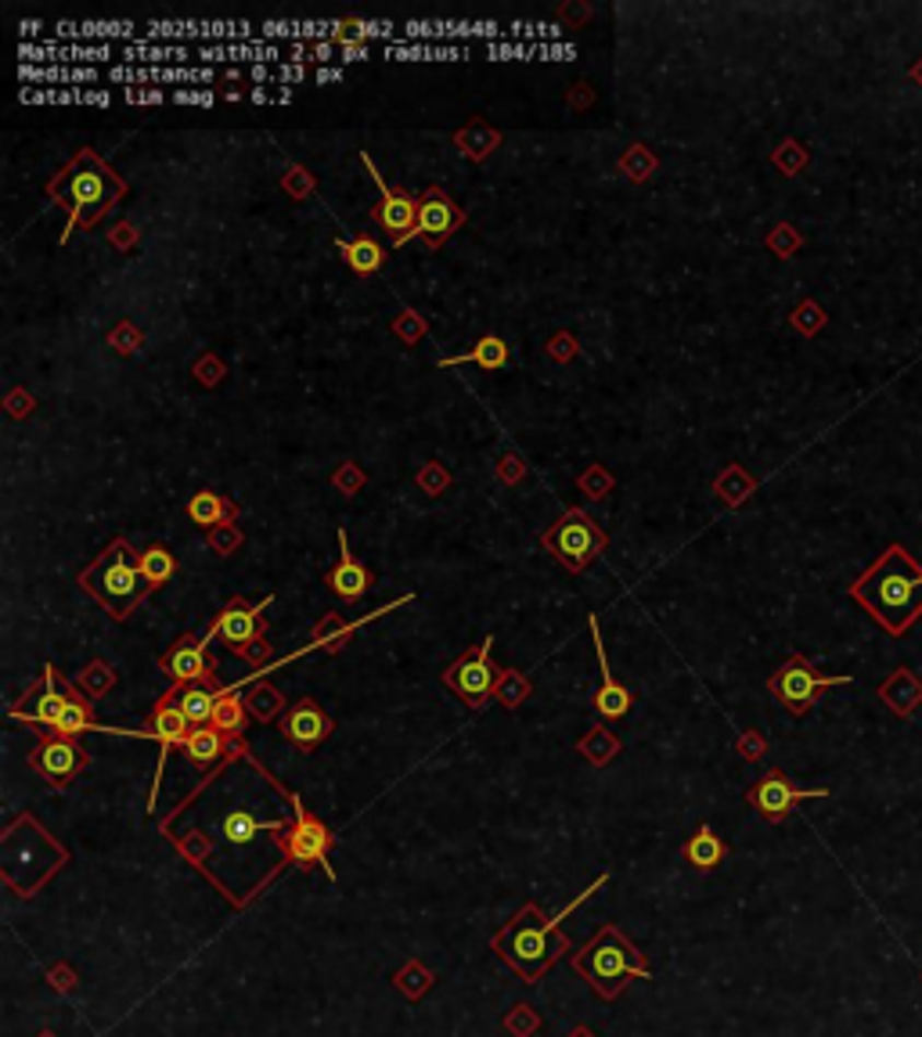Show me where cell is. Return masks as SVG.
<instances>
[{
    "instance_id": "5b68a950",
    "label": "cell",
    "mask_w": 922,
    "mask_h": 1037,
    "mask_svg": "<svg viewBox=\"0 0 922 1037\" xmlns=\"http://www.w3.org/2000/svg\"><path fill=\"white\" fill-rule=\"evenodd\" d=\"M573 969L592 983V991L598 998H620V991L631 980H649L653 969H649L645 955L638 951L627 936L617 930V925H602V930L587 941L576 955L570 958Z\"/></svg>"
},
{
    "instance_id": "7dc6e473",
    "label": "cell",
    "mask_w": 922,
    "mask_h": 1037,
    "mask_svg": "<svg viewBox=\"0 0 922 1037\" xmlns=\"http://www.w3.org/2000/svg\"><path fill=\"white\" fill-rule=\"evenodd\" d=\"M908 80H912V83H919V86H922V58L915 61L912 69H908Z\"/></svg>"
},
{
    "instance_id": "4fadbf2b",
    "label": "cell",
    "mask_w": 922,
    "mask_h": 1037,
    "mask_svg": "<svg viewBox=\"0 0 922 1037\" xmlns=\"http://www.w3.org/2000/svg\"><path fill=\"white\" fill-rule=\"evenodd\" d=\"M361 163L367 166V173H372V180H375V188H378L375 224L383 228V231H389L393 249H400L404 242H411V238H415V224H418V199H415L411 191H404V188H389L383 173L375 170L372 155H361Z\"/></svg>"
},
{
    "instance_id": "ac0fdd59",
    "label": "cell",
    "mask_w": 922,
    "mask_h": 1037,
    "mask_svg": "<svg viewBox=\"0 0 922 1037\" xmlns=\"http://www.w3.org/2000/svg\"><path fill=\"white\" fill-rule=\"evenodd\" d=\"M278 727L300 753H314L331 735V727L336 724H331V718L317 707L314 699H300L285 710V718L278 721Z\"/></svg>"
},
{
    "instance_id": "30bf717a",
    "label": "cell",
    "mask_w": 922,
    "mask_h": 1037,
    "mask_svg": "<svg viewBox=\"0 0 922 1037\" xmlns=\"http://www.w3.org/2000/svg\"><path fill=\"white\" fill-rule=\"evenodd\" d=\"M69 691H72L69 677L58 674L55 663H47L44 674H40V681L30 685L26 696L8 707V718L19 721V724H26V727H36L40 735H51L58 727L61 710H66V702H69Z\"/></svg>"
},
{
    "instance_id": "83f0119b",
    "label": "cell",
    "mask_w": 922,
    "mask_h": 1037,
    "mask_svg": "<svg viewBox=\"0 0 922 1037\" xmlns=\"http://www.w3.org/2000/svg\"><path fill=\"white\" fill-rule=\"evenodd\" d=\"M336 245H339L342 259H347V267L361 278L375 275V270L386 264V249L372 238V234H358V238H350V242L339 238Z\"/></svg>"
},
{
    "instance_id": "4dcf8cb0",
    "label": "cell",
    "mask_w": 922,
    "mask_h": 1037,
    "mask_svg": "<svg viewBox=\"0 0 922 1037\" xmlns=\"http://www.w3.org/2000/svg\"><path fill=\"white\" fill-rule=\"evenodd\" d=\"M138 559H141V573H144V580H149L152 591L170 584V580L177 576V559L166 545H149L144 551H138Z\"/></svg>"
},
{
    "instance_id": "74e56055",
    "label": "cell",
    "mask_w": 922,
    "mask_h": 1037,
    "mask_svg": "<svg viewBox=\"0 0 922 1037\" xmlns=\"http://www.w3.org/2000/svg\"><path fill=\"white\" fill-rule=\"evenodd\" d=\"M771 159H774V166L785 173V177H796V173L807 166L810 155H807V148H804L801 141H782L779 152H774Z\"/></svg>"
},
{
    "instance_id": "8992f818",
    "label": "cell",
    "mask_w": 922,
    "mask_h": 1037,
    "mask_svg": "<svg viewBox=\"0 0 922 1037\" xmlns=\"http://www.w3.org/2000/svg\"><path fill=\"white\" fill-rule=\"evenodd\" d=\"M540 545H545L551 559H559L570 573H584L587 566L609 548V537L584 509H565L559 523L545 529Z\"/></svg>"
},
{
    "instance_id": "7c38bea8",
    "label": "cell",
    "mask_w": 922,
    "mask_h": 1037,
    "mask_svg": "<svg viewBox=\"0 0 922 1037\" xmlns=\"http://www.w3.org/2000/svg\"><path fill=\"white\" fill-rule=\"evenodd\" d=\"M826 796H829L826 785H821V789H801V785H793V778L785 771L771 768L765 778H757V782L749 785L746 804L754 807L765 822L779 825V822H785L796 811V804H804V800H826Z\"/></svg>"
},
{
    "instance_id": "8fae6325",
    "label": "cell",
    "mask_w": 922,
    "mask_h": 1037,
    "mask_svg": "<svg viewBox=\"0 0 922 1037\" xmlns=\"http://www.w3.org/2000/svg\"><path fill=\"white\" fill-rule=\"evenodd\" d=\"M30 768L40 774L47 785L69 789L72 778L91 768V753L83 749L80 738H66L51 732V735H40V743L30 749Z\"/></svg>"
},
{
    "instance_id": "9c48e42d",
    "label": "cell",
    "mask_w": 922,
    "mask_h": 1037,
    "mask_svg": "<svg viewBox=\"0 0 922 1037\" xmlns=\"http://www.w3.org/2000/svg\"><path fill=\"white\" fill-rule=\"evenodd\" d=\"M490 649H494V634H487L479 645L465 649L462 656L444 671V685L472 710H483L487 702L494 699V688H498V677H501L494 660H490Z\"/></svg>"
},
{
    "instance_id": "836d02e7",
    "label": "cell",
    "mask_w": 922,
    "mask_h": 1037,
    "mask_svg": "<svg viewBox=\"0 0 922 1037\" xmlns=\"http://www.w3.org/2000/svg\"><path fill=\"white\" fill-rule=\"evenodd\" d=\"M361 624H364V620H361ZM361 624H342L336 613H328L325 624L314 627V645H322V649H328V652H339L353 634L361 631Z\"/></svg>"
},
{
    "instance_id": "e0dca14e",
    "label": "cell",
    "mask_w": 922,
    "mask_h": 1037,
    "mask_svg": "<svg viewBox=\"0 0 922 1037\" xmlns=\"http://www.w3.org/2000/svg\"><path fill=\"white\" fill-rule=\"evenodd\" d=\"M144 738H155L159 746H163V753H159V764H155V778H152V796H149V807H155V796H159V782H163V771H166V757H170V749L174 746H184V738L191 735V724H188V718L174 707V699H170V691L166 696H159V702L152 707V713H149V724H144V732H141Z\"/></svg>"
},
{
    "instance_id": "bcb514c9",
    "label": "cell",
    "mask_w": 922,
    "mask_h": 1037,
    "mask_svg": "<svg viewBox=\"0 0 922 1037\" xmlns=\"http://www.w3.org/2000/svg\"><path fill=\"white\" fill-rule=\"evenodd\" d=\"M116 242H119V245H130V242H133V228H130V224H122V228H119V234L113 231V245H116Z\"/></svg>"
},
{
    "instance_id": "ffe728a7",
    "label": "cell",
    "mask_w": 922,
    "mask_h": 1037,
    "mask_svg": "<svg viewBox=\"0 0 922 1037\" xmlns=\"http://www.w3.org/2000/svg\"><path fill=\"white\" fill-rule=\"evenodd\" d=\"M587 627H592V638H595V656H598V671H602V691L595 696V710H598V718L617 721V718H623L627 710H631L634 696H631V688L620 685L617 677H612V671H609V663H606V645H602V634H598V616H587Z\"/></svg>"
},
{
    "instance_id": "d590c367",
    "label": "cell",
    "mask_w": 922,
    "mask_h": 1037,
    "mask_svg": "<svg viewBox=\"0 0 922 1037\" xmlns=\"http://www.w3.org/2000/svg\"><path fill=\"white\" fill-rule=\"evenodd\" d=\"M530 691H534L530 677H523L520 671H501L498 688H494V699L505 702L509 710H520V702L530 699Z\"/></svg>"
},
{
    "instance_id": "d6a6232c",
    "label": "cell",
    "mask_w": 922,
    "mask_h": 1037,
    "mask_svg": "<svg viewBox=\"0 0 922 1037\" xmlns=\"http://www.w3.org/2000/svg\"><path fill=\"white\" fill-rule=\"evenodd\" d=\"M278 829H281V822L264 825V822H256L249 811H235L224 818V836L231 839V843H249V839H256L260 832H278Z\"/></svg>"
},
{
    "instance_id": "8d00e7d4",
    "label": "cell",
    "mask_w": 922,
    "mask_h": 1037,
    "mask_svg": "<svg viewBox=\"0 0 922 1037\" xmlns=\"http://www.w3.org/2000/svg\"><path fill=\"white\" fill-rule=\"evenodd\" d=\"M790 325L801 331V336L810 339V336H818V331L829 325V317H826V311H821L815 300H804V303L790 314Z\"/></svg>"
},
{
    "instance_id": "b9f144b4",
    "label": "cell",
    "mask_w": 922,
    "mask_h": 1037,
    "mask_svg": "<svg viewBox=\"0 0 922 1037\" xmlns=\"http://www.w3.org/2000/svg\"><path fill=\"white\" fill-rule=\"evenodd\" d=\"M505 1027H509L515 1037H530V1034L537 1030V1016L530 1012V1005H515V1009L509 1012Z\"/></svg>"
},
{
    "instance_id": "9a60e30c",
    "label": "cell",
    "mask_w": 922,
    "mask_h": 1037,
    "mask_svg": "<svg viewBox=\"0 0 922 1037\" xmlns=\"http://www.w3.org/2000/svg\"><path fill=\"white\" fill-rule=\"evenodd\" d=\"M275 602V595H267L260 605L245 602V598H231L224 609L217 613V620L209 624V638L224 641L231 652L249 649L253 641H260L267 634V620H264V605Z\"/></svg>"
},
{
    "instance_id": "1f68e13d",
    "label": "cell",
    "mask_w": 922,
    "mask_h": 1037,
    "mask_svg": "<svg viewBox=\"0 0 922 1037\" xmlns=\"http://www.w3.org/2000/svg\"><path fill=\"white\" fill-rule=\"evenodd\" d=\"M116 681H119V674L108 666L105 660H94V663H87L80 671V677H77V688L87 696L91 702H97V699H105L108 691L116 688Z\"/></svg>"
},
{
    "instance_id": "484cf974",
    "label": "cell",
    "mask_w": 922,
    "mask_h": 1037,
    "mask_svg": "<svg viewBox=\"0 0 922 1037\" xmlns=\"http://www.w3.org/2000/svg\"><path fill=\"white\" fill-rule=\"evenodd\" d=\"M685 861L692 864V869H699V872H710V869H717V864L728 858V843L710 829V825H699V829L692 832V839L685 843Z\"/></svg>"
},
{
    "instance_id": "7bdbcfd3",
    "label": "cell",
    "mask_w": 922,
    "mask_h": 1037,
    "mask_svg": "<svg viewBox=\"0 0 922 1037\" xmlns=\"http://www.w3.org/2000/svg\"><path fill=\"white\" fill-rule=\"evenodd\" d=\"M765 749H768V743L760 738L757 732H749V735H743L739 738V753L746 760H757V757H765Z\"/></svg>"
},
{
    "instance_id": "c3c4849f",
    "label": "cell",
    "mask_w": 922,
    "mask_h": 1037,
    "mask_svg": "<svg viewBox=\"0 0 922 1037\" xmlns=\"http://www.w3.org/2000/svg\"><path fill=\"white\" fill-rule=\"evenodd\" d=\"M570 1037H592V1034H587V1030L581 1027V1030H570Z\"/></svg>"
},
{
    "instance_id": "ba28073f",
    "label": "cell",
    "mask_w": 922,
    "mask_h": 1037,
    "mask_svg": "<svg viewBox=\"0 0 922 1037\" xmlns=\"http://www.w3.org/2000/svg\"><path fill=\"white\" fill-rule=\"evenodd\" d=\"M836 685H851V677L840 674V677H826L815 671V663L801 652H790L785 663L768 677V691L774 696V702H782L785 710L793 713V718H804L810 713V707L821 699V691L826 688H836Z\"/></svg>"
},
{
    "instance_id": "f546056e",
    "label": "cell",
    "mask_w": 922,
    "mask_h": 1037,
    "mask_svg": "<svg viewBox=\"0 0 922 1037\" xmlns=\"http://www.w3.org/2000/svg\"><path fill=\"white\" fill-rule=\"evenodd\" d=\"M249 710H245V699L238 696V688H224V696H220V707L213 713V727L217 732H224L227 738H242V732L249 727Z\"/></svg>"
},
{
    "instance_id": "52a82bcc",
    "label": "cell",
    "mask_w": 922,
    "mask_h": 1037,
    "mask_svg": "<svg viewBox=\"0 0 922 1037\" xmlns=\"http://www.w3.org/2000/svg\"><path fill=\"white\" fill-rule=\"evenodd\" d=\"M292 822H281V832L278 843H281V854L285 861H292L296 869H322L328 879H336V869H331L328 861V850L336 847V832L328 829V825L303 807V800L292 793Z\"/></svg>"
},
{
    "instance_id": "d4e9b609",
    "label": "cell",
    "mask_w": 922,
    "mask_h": 1037,
    "mask_svg": "<svg viewBox=\"0 0 922 1037\" xmlns=\"http://www.w3.org/2000/svg\"><path fill=\"white\" fill-rule=\"evenodd\" d=\"M454 364H479L483 372H498V368L509 364V342L501 336H483V339H476L469 350L440 361V368H454Z\"/></svg>"
},
{
    "instance_id": "44dd1931",
    "label": "cell",
    "mask_w": 922,
    "mask_h": 1037,
    "mask_svg": "<svg viewBox=\"0 0 922 1037\" xmlns=\"http://www.w3.org/2000/svg\"><path fill=\"white\" fill-rule=\"evenodd\" d=\"M220 696H224V685L217 681V677H209V681H195V685H174L170 688V699H174V707L188 718L191 727H202V724H213V713L220 707Z\"/></svg>"
},
{
    "instance_id": "2e32d148",
    "label": "cell",
    "mask_w": 922,
    "mask_h": 1037,
    "mask_svg": "<svg viewBox=\"0 0 922 1037\" xmlns=\"http://www.w3.org/2000/svg\"><path fill=\"white\" fill-rule=\"evenodd\" d=\"M465 224V209L451 199V195L433 184L418 195V224H415V238H422L429 249H440L454 231H462Z\"/></svg>"
},
{
    "instance_id": "60d3db41",
    "label": "cell",
    "mask_w": 922,
    "mask_h": 1037,
    "mask_svg": "<svg viewBox=\"0 0 922 1037\" xmlns=\"http://www.w3.org/2000/svg\"><path fill=\"white\" fill-rule=\"evenodd\" d=\"M242 545V534L231 523H224V526H217V529H209V548H213L217 555H231Z\"/></svg>"
},
{
    "instance_id": "7402d4cb",
    "label": "cell",
    "mask_w": 922,
    "mask_h": 1037,
    "mask_svg": "<svg viewBox=\"0 0 922 1037\" xmlns=\"http://www.w3.org/2000/svg\"><path fill=\"white\" fill-rule=\"evenodd\" d=\"M238 749H245L242 738H227L224 732H217L213 724H202V727H191V735L184 738L180 753L188 757L199 771H209L217 760L224 757H235Z\"/></svg>"
},
{
    "instance_id": "cb8c5ba5",
    "label": "cell",
    "mask_w": 922,
    "mask_h": 1037,
    "mask_svg": "<svg viewBox=\"0 0 922 1037\" xmlns=\"http://www.w3.org/2000/svg\"><path fill=\"white\" fill-rule=\"evenodd\" d=\"M235 515H238V504L231 498H224V493H217V490H199L188 501V518L195 526L217 529L224 523H235Z\"/></svg>"
},
{
    "instance_id": "7a4b0ae2",
    "label": "cell",
    "mask_w": 922,
    "mask_h": 1037,
    "mask_svg": "<svg viewBox=\"0 0 922 1037\" xmlns=\"http://www.w3.org/2000/svg\"><path fill=\"white\" fill-rule=\"evenodd\" d=\"M606 883H609V872L598 875V879L587 886L584 894H576V900H570V905H565L562 911H556L551 919L530 900V905H523L520 911H515L505 930H501L494 941H490V947H494L498 955L505 958L509 969L520 972L523 983H540V977H545V972L556 966L565 951H570V941H565V933H562V922L570 919L587 897L598 894Z\"/></svg>"
},
{
    "instance_id": "5bb4252c",
    "label": "cell",
    "mask_w": 922,
    "mask_h": 1037,
    "mask_svg": "<svg viewBox=\"0 0 922 1037\" xmlns=\"http://www.w3.org/2000/svg\"><path fill=\"white\" fill-rule=\"evenodd\" d=\"M209 631L206 634H180L174 641V649H166L159 656V671H163L174 685H195V681H209L217 677V656L209 652Z\"/></svg>"
},
{
    "instance_id": "f35d334b",
    "label": "cell",
    "mask_w": 922,
    "mask_h": 1037,
    "mask_svg": "<svg viewBox=\"0 0 922 1037\" xmlns=\"http://www.w3.org/2000/svg\"><path fill=\"white\" fill-rule=\"evenodd\" d=\"M429 983H433V972H425L422 966H418V962H408V966L397 972V987H400V991L408 994V998H422V991H425Z\"/></svg>"
},
{
    "instance_id": "d6986e66",
    "label": "cell",
    "mask_w": 922,
    "mask_h": 1037,
    "mask_svg": "<svg viewBox=\"0 0 922 1037\" xmlns=\"http://www.w3.org/2000/svg\"><path fill=\"white\" fill-rule=\"evenodd\" d=\"M325 584L331 587V595H339L342 602H358L367 595V587H372L367 566L347 545V529H339V562L325 573Z\"/></svg>"
},
{
    "instance_id": "277c9868",
    "label": "cell",
    "mask_w": 922,
    "mask_h": 1037,
    "mask_svg": "<svg viewBox=\"0 0 922 1037\" xmlns=\"http://www.w3.org/2000/svg\"><path fill=\"white\" fill-rule=\"evenodd\" d=\"M77 584L87 591L113 620H127V616L152 595L149 580L141 573L138 551L130 548L127 537L108 540L105 551L77 576Z\"/></svg>"
},
{
    "instance_id": "ab89813d",
    "label": "cell",
    "mask_w": 922,
    "mask_h": 1037,
    "mask_svg": "<svg viewBox=\"0 0 922 1037\" xmlns=\"http://www.w3.org/2000/svg\"><path fill=\"white\" fill-rule=\"evenodd\" d=\"M768 245H771V249L779 253L782 259H790V256H793V253H796V249H801V245H804V238H801V234H796V228H790V224H779V228L771 231Z\"/></svg>"
},
{
    "instance_id": "ee69618b",
    "label": "cell",
    "mask_w": 922,
    "mask_h": 1037,
    "mask_svg": "<svg viewBox=\"0 0 922 1037\" xmlns=\"http://www.w3.org/2000/svg\"><path fill=\"white\" fill-rule=\"evenodd\" d=\"M238 656H242L245 663H267V660H270V641H267V638L253 641V645H249V649H242Z\"/></svg>"
},
{
    "instance_id": "3957f363",
    "label": "cell",
    "mask_w": 922,
    "mask_h": 1037,
    "mask_svg": "<svg viewBox=\"0 0 922 1037\" xmlns=\"http://www.w3.org/2000/svg\"><path fill=\"white\" fill-rule=\"evenodd\" d=\"M47 199L58 209H66V231H61V245H66L80 228H94L97 220L108 217L113 209L127 199V180L116 166H108L94 148H80L77 155L61 166L51 180H47Z\"/></svg>"
},
{
    "instance_id": "4316f807",
    "label": "cell",
    "mask_w": 922,
    "mask_h": 1037,
    "mask_svg": "<svg viewBox=\"0 0 922 1037\" xmlns=\"http://www.w3.org/2000/svg\"><path fill=\"white\" fill-rule=\"evenodd\" d=\"M249 685V691H245V710H249V718L253 721H260V724H270V721H281L285 718V696L270 685V681H260V677H253V681H245ZM242 685V688H245Z\"/></svg>"
},
{
    "instance_id": "e575fe53",
    "label": "cell",
    "mask_w": 922,
    "mask_h": 1037,
    "mask_svg": "<svg viewBox=\"0 0 922 1037\" xmlns=\"http://www.w3.org/2000/svg\"><path fill=\"white\" fill-rule=\"evenodd\" d=\"M581 753H584V757L592 760V764H598V768H602V764H609V760L620 753V743H617V735H609L606 727L595 724L592 732L581 738Z\"/></svg>"
},
{
    "instance_id": "f6af8a7d",
    "label": "cell",
    "mask_w": 922,
    "mask_h": 1037,
    "mask_svg": "<svg viewBox=\"0 0 922 1037\" xmlns=\"http://www.w3.org/2000/svg\"><path fill=\"white\" fill-rule=\"evenodd\" d=\"M415 317H418L415 311H404V314H400V321H397V331H400L404 339H418V336H422V325H418Z\"/></svg>"
},
{
    "instance_id": "6da1fadb",
    "label": "cell",
    "mask_w": 922,
    "mask_h": 1037,
    "mask_svg": "<svg viewBox=\"0 0 922 1037\" xmlns=\"http://www.w3.org/2000/svg\"><path fill=\"white\" fill-rule=\"evenodd\" d=\"M851 598L890 638H905L922 616V566L905 545H890L851 584Z\"/></svg>"
},
{
    "instance_id": "603a6c76",
    "label": "cell",
    "mask_w": 922,
    "mask_h": 1037,
    "mask_svg": "<svg viewBox=\"0 0 922 1037\" xmlns=\"http://www.w3.org/2000/svg\"><path fill=\"white\" fill-rule=\"evenodd\" d=\"M83 732H113V727H102V724H97V718H94V702H91L87 696H83V691H80L77 685H72L69 702H66V710H61L55 735L80 738Z\"/></svg>"
},
{
    "instance_id": "f1b7e54d",
    "label": "cell",
    "mask_w": 922,
    "mask_h": 1037,
    "mask_svg": "<svg viewBox=\"0 0 922 1037\" xmlns=\"http://www.w3.org/2000/svg\"><path fill=\"white\" fill-rule=\"evenodd\" d=\"M879 696L890 702L894 713L908 718V713H912L919 702H922V681H919L915 674H908V671H894L890 681L879 688Z\"/></svg>"
}]
</instances>
